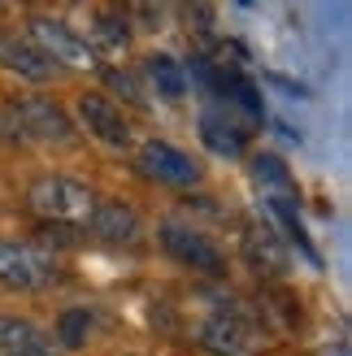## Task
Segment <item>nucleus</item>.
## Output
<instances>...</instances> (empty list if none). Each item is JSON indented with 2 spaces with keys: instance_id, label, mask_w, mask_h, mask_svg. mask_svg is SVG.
Returning <instances> with one entry per match:
<instances>
[{
  "instance_id": "f257e3e1",
  "label": "nucleus",
  "mask_w": 352,
  "mask_h": 356,
  "mask_svg": "<svg viewBox=\"0 0 352 356\" xmlns=\"http://www.w3.org/2000/svg\"><path fill=\"white\" fill-rule=\"evenodd\" d=\"M26 200L31 209L40 213V218L48 222H70V226H87V218H92V209L100 195L79 183V178H70V174H40L35 183L26 187Z\"/></svg>"
},
{
  "instance_id": "f03ea898",
  "label": "nucleus",
  "mask_w": 352,
  "mask_h": 356,
  "mask_svg": "<svg viewBox=\"0 0 352 356\" xmlns=\"http://www.w3.org/2000/svg\"><path fill=\"white\" fill-rule=\"evenodd\" d=\"M26 40L40 48L52 65H70V70H92L96 65V52L87 48V40L70 22H61V17L35 13L26 22Z\"/></svg>"
},
{
  "instance_id": "7ed1b4c3",
  "label": "nucleus",
  "mask_w": 352,
  "mask_h": 356,
  "mask_svg": "<svg viewBox=\"0 0 352 356\" xmlns=\"http://www.w3.org/2000/svg\"><path fill=\"white\" fill-rule=\"evenodd\" d=\"M57 278V261L35 243L0 239V282L13 291H40Z\"/></svg>"
},
{
  "instance_id": "20e7f679",
  "label": "nucleus",
  "mask_w": 352,
  "mask_h": 356,
  "mask_svg": "<svg viewBox=\"0 0 352 356\" xmlns=\"http://www.w3.org/2000/svg\"><path fill=\"white\" fill-rule=\"evenodd\" d=\"M157 239H161V248L179 261L187 265V270H196V274H226V257H222V248L200 235L196 226H183V222H161L157 226Z\"/></svg>"
},
{
  "instance_id": "39448f33",
  "label": "nucleus",
  "mask_w": 352,
  "mask_h": 356,
  "mask_svg": "<svg viewBox=\"0 0 352 356\" xmlns=\"http://www.w3.org/2000/svg\"><path fill=\"white\" fill-rule=\"evenodd\" d=\"M139 170H144V178H152V183H166V187H196L205 170L191 152L174 148L170 139H144L139 144Z\"/></svg>"
},
{
  "instance_id": "423d86ee",
  "label": "nucleus",
  "mask_w": 352,
  "mask_h": 356,
  "mask_svg": "<svg viewBox=\"0 0 352 356\" xmlns=\"http://www.w3.org/2000/svg\"><path fill=\"white\" fill-rule=\"evenodd\" d=\"M9 113H13V122H17V131L31 135V139L70 144V135H74V127H70V113H65L52 96H17V100L9 104Z\"/></svg>"
},
{
  "instance_id": "0eeeda50",
  "label": "nucleus",
  "mask_w": 352,
  "mask_h": 356,
  "mask_svg": "<svg viewBox=\"0 0 352 356\" xmlns=\"http://www.w3.org/2000/svg\"><path fill=\"white\" fill-rule=\"evenodd\" d=\"M74 113L83 122V131L92 139H100L104 148H131L135 131H131V122H127V113H122L118 100L100 96V92H87V96L74 100Z\"/></svg>"
},
{
  "instance_id": "6e6552de",
  "label": "nucleus",
  "mask_w": 352,
  "mask_h": 356,
  "mask_svg": "<svg viewBox=\"0 0 352 356\" xmlns=\"http://www.w3.org/2000/svg\"><path fill=\"white\" fill-rule=\"evenodd\" d=\"M0 70H9V74H17V79H31V83H44V79H52L57 65H52L26 35L0 31Z\"/></svg>"
},
{
  "instance_id": "1a4fd4ad",
  "label": "nucleus",
  "mask_w": 352,
  "mask_h": 356,
  "mask_svg": "<svg viewBox=\"0 0 352 356\" xmlns=\"http://www.w3.org/2000/svg\"><path fill=\"white\" fill-rule=\"evenodd\" d=\"M0 356H61V348L52 343V334L40 330L26 317H0Z\"/></svg>"
},
{
  "instance_id": "9d476101",
  "label": "nucleus",
  "mask_w": 352,
  "mask_h": 356,
  "mask_svg": "<svg viewBox=\"0 0 352 356\" xmlns=\"http://www.w3.org/2000/svg\"><path fill=\"white\" fill-rule=\"evenodd\" d=\"M196 343L209 356H239L243 348H248V326H243L235 313H214V317H205V322H200Z\"/></svg>"
},
{
  "instance_id": "9b49d317",
  "label": "nucleus",
  "mask_w": 352,
  "mask_h": 356,
  "mask_svg": "<svg viewBox=\"0 0 352 356\" xmlns=\"http://www.w3.org/2000/svg\"><path fill=\"white\" fill-rule=\"evenodd\" d=\"M87 226H92L100 239H109V243H135L139 230H144L139 213H135L131 204H122V200H96Z\"/></svg>"
},
{
  "instance_id": "f8f14e48",
  "label": "nucleus",
  "mask_w": 352,
  "mask_h": 356,
  "mask_svg": "<svg viewBox=\"0 0 352 356\" xmlns=\"http://www.w3.org/2000/svg\"><path fill=\"white\" fill-rule=\"evenodd\" d=\"M243 257L257 274H287V248L270 226H253L243 235Z\"/></svg>"
},
{
  "instance_id": "ddd939ff",
  "label": "nucleus",
  "mask_w": 352,
  "mask_h": 356,
  "mask_svg": "<svg viewBox=\"0 0 352 356\" xmlns=\"http://www.w3.org/2000/svg\"><path fill=\"white\" fill-rule=\"evenodd\" d=\"M144 79H148L152 92L170 104H179L187 96V70H183V61H174L170 52H152L144 61Z\"/></svg>"
},
{
  "instance_id": "4468645a",
  "label": "nucleus",
  "mask_w": 352,
  "mask_h": 356,
  "mask_svg": "<svg viewBox=\"0 0 352 356\" xmlns=\"http://www.w3.org/2000/svg\"><path fill=\"white\" fill-rule=\"evenodd\" d=\"M87 48H92L96 57H100V52H104V57H122V52L131 48V22L122 13H96Z\"/></svg>"
},
{
  "instance_id": "2eb2a0df",
  "label": "nucleus",
  "mask_w": 352,
  "mask_h": 356,
  "mask_svg": "<svg viewBox=\"0 0 352 356\" xmlns=\"http://www.w3.org/2000/svg\"><path fill=\"white\" fill-rule=\"evenodd\" d=\"M200 139L214 156H243V131L235 122H226L218 113H205L200 118Z\"/></svg>"
},
{
  "instance_id": "dca6fc26",
  "label": "nucleus",
  "mask_w": 352,
  "mask_h": 356,
  "mask_svg": "<svg viewBox=\"0 0 352 356\" xmlns=\"http://www.w3.org/2000/svg\"><path fill=\"white\" fill-rule=\"evenodd\" d=\"M87 334H92V313L87 309H65L57 317V330H52V343H57L61 352H74L87 343Z\"/></svg>"
},
{
  "instance_id": "f3484780",
  "label": "nucleus",
  "mask_w": 352,
  "mask_h": 356,
  "mask_svg": "<svg viewBox=\"0 0 352 356\" xmlns=\"http://www.w3.org/2000/svg\"><path fill=\"white\" fill-rule=\"evenodd\" d=\"M253 178H257V183L266 187L270 195H291V174H287V165L278 161V156H270V152L253 156Z\"/></svg>"
},
{
  "instance_id": "a211bd4d",
  "label": "nucleus",
  "mask_w": 352,
  "mask_h": 356,
  "mask_svg": "<svg viewBox=\"0 0 352 356\" xmlns=\"http://www.w3.org/2000/svg\"><path fill=\"white\" fill-rule=\"evenodd\" d=\"M109 83H113V87H127V100H135V104H148V92L139 87V79H135V74H122V70H109Z\"/></svg>"
}]
</instances>
